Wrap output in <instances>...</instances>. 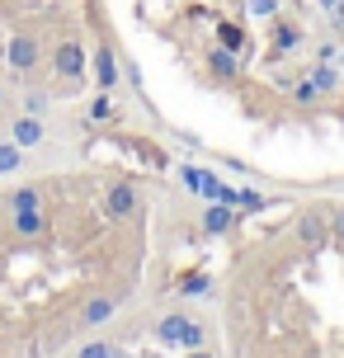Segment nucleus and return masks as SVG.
<instances>
[{
	"mask_svg": "<svg viewBox=\"0 0 344 358\" xmlns=\"http://www.w3.org/2000/svg\"><path fill=\"white\" fill-rule=\"evenodd\" d=\"M340 48H344V43H335V38L321 43V48H316V62H340Z\"/></svg>",
	"mask_w": 344,
	"mask_h": 358,
	"instance_id": "obj_27",
	"label": "nucleus"
},
{
	"mask_svg": "<svg viewBox=\"0 0 344 358\" xmlns=\"http://www.w3.org/2000/svg\"><path fill=\"white\" fill-rule=\"evenodd\" d=\"M189 316H194V311H170V316L156 325V340H161V344H175V349H180V335H184V325H189Z\"/></svg>",
	"mask_w": 344,
	"mask_h": 358,
	"instance_id": "obj_13",
	"label": "nucleus"
},
{
	"mask_svg": "<svg viewBox=\"0 0 344 358\" xmlns=\"http://www.w3.org/2000/svg\"><path fill=\"white\" fill-rule=\"evenodd\" d=\"M231 227H236V208H231V203H217V198H213V203L203 208V231H208V236H227Z\"/></svg>",
	"mask_w": 344,
	"mask_h": 358,
	"instance_id": "obj_8",
	"label": "nucleus"
},
{
	"mask_svg": "<svg viewBox=\"0 0 344 358\" xmlns=\"http://www.w3.org/2000/svg\"><path fill=\"white\" fill-rule=\"evenodd\" d=\"M38 57H43V43L34 34H15L5 43V62H10V71L15 76H29L38 66Z\"/></svg>",
	"mask_w": 344,
	"mask_h": 358,
	"instance_id": "obj_5",
	"label": "nucleus"
},
{
	"mask_svg": "<svg viewBox=\"0 0 344 358\" xmlns=\"http://www.w3.org/2000/svg\"><path fill=\"white\" fill-rule=\"evenodd\" d=\"M292 99H297L302 108H311L316 99H321V90H316V80H311V76H302V80L292 85Z\"/></svg>",
	"mask_w": 344,
	"mask_h": 358,
	"instance_id": "obj_20",
	"label": "nucleus"
},
{
	"mask_svg": "<svg viewBox=\"0 0 344 358\" xmlns=\"http://www.w3.org/2000/svg\"><path fill=\"white\" fill-rule=\"evenodd\" d=\"M330 241H335V245H344V203H335V208H330Z\"/></svg>",
	"mask_w": 344,
	"mask_h": 358,
	"instance_id": "obj_25",
	"label": "nucleus"
},
{
	"mask_svg": "<svg viewBox=\"0 0 344 358\" xmlns=\"http://www.w3.org/2000/svg\"><path fill=\"white\" fill-rule=\"evenodd\" d=\"M0 203H5L10 213H19V208H43V194H38L34 184H24V189H15V194H5Z\"/></svg>",
	"mask_w": 344,
	"mask_h": 358,
	"instance_id": "obj_16",
	"label": "nucleus"
},
{
	"mask_svg": "<svg viewBox=\"0 0 344 358\" xmlns=\"http://www.w3.org/2000/svg\"><path fill=\"white\" fill-rule=\"evenodd\" d=\"M208 66H213L217 80H236V76H241V52H231V48H213V52H208Z\"/></svg>",
	"mask_w": 344,
	"mask_h": 358,
	"instance_id": "obj_12",
	"label": "nucleus"
},
{
	"mask_svg": "<svg viewBox=\"0 0 344 358\" xmlns=\"http://www.w3.org/2000/svg\"><path fill=\"white\" fill-rule=\"evenodd\" d=\"M184 358H217V354H213V344H203V349H184Z\"/></svg>",
	"mask_w": 344,
	"mask_h": 358,
	"instance_id": "obj_29",
	"label": "nucleus"
},
{
	"mask_svg": "<svg viewBox=\"0 0 344 358\" xmlns=\"http://www.w3.org/2000/svg\"><path fill=\"white\" fill-rule=\"evenodd\" d=\"M278 5H283V0H245V10H250L255 19H264V24L278 19Z\"/></svg>",
	"mask_w": 344,
	"mask_h": 358,
	"instance_id": "obj_24",
	"label": "nucleus"
},
{
	"mask_svg": "<svg viewBox=\"0 0 344 358\" xmlns=\"http://www.w3.org/2000/svg\"><path fill=\"white\" fill-rule=\"evenodd\" d=\"M330 34H335V38H344V0L335 5V10H330Z\"/></svg>",
	"mask_w": 344,
	"mask_h": 358,
	"instance_id": "obj_28",
	"label": "nucleus"
},
{
	"mask_svg": "<svg viewBox=\"0 0 344 358\" xmlns=\"http://www.w3.org/2000/svg\"><path fill=\"white\" fill-rule=\"evenodd\" d=\"M137 208H142L137 184H127V179L109 184V194H104V217H109V222H132V217H137Z\"/></svg>",
	"mask_w": 344,
	"mask_h": 358,
	"instance_id": "obj_4",
	"label": "nucleus"
},
{
	"mask_svg": "<svg viewBox=\"0 0 344 358\" xmlns=\"http://www.w3.org/2000/svg\"><path fill=\"white\" fill-rule=\"evenodd\" d=\"M316 5H321V10H326V15H330V10H335V5H340V0H316Z\"/></svg>",
	"mask_w": 344,
	"mask_h": 358,
	"instance_id": "obj_30",
	"label": "nucleus"
},
{
	"mask_svg": "<svg viewBox=\"0 0 344 358\" xmlns=\"http://www.w3.org/2000/svg\"><path fill=\"white\" fill-rule=\"evenodd\" d=\"M19 170H24V146L0 142V175H19Z\"/></svg>",
	"mask_w": 344,
	"mask_h": 358,
	"instance_id": "obj_18",
	"label": "nucleus"
},
{
	"mask_svg": "<svg viewBox=\"0 0 344 358\" xmlns=\"http://www.w3.org/2000/svg\"><path fill=\"white\" fill-rule=\"evenodd\" d=\"M118 306H123L118 292H94L90 302H80V311H76V330H104L118 316Z\"/></svg>",
	"mask_w": 344,
	"mask_h": 358,
	"instance_id": "obj_2",
	"label": "nucleus"
},
{
	"mask_svg": "<svg viewBox=\"0 0 344 358\" xmlns=\"http://www.w3.org/2000/svg\"><path fill=\"white\" fill-rule=\"evenodd\" d=\"M297 241L307 250H326L330 245V208H321V203L302 208V217H297Z\"/></svg>",
	"mask_w": 344,
	"mask_h": 358,
	"instance_id": "obj_3",
	"label": "nucleus"
},
{
	"mask_svg": "<svg viewBox=\"0 0 344 358\" xmlns=\"http://www.w3.org/2000/svg\"><path fill=\"white\" fill-rule=\"evenodd\" d=\"M10 142H19L24 151H29V146H43V142H48L43 118H38V113H19L15 123H10Z\"/></svg>",
	"mask_w": 344,
	"mask_h": 358,
	"instance_id": "obj_7",
	"label": "nucleus"
},
{
	"mask_svg": "<svg viewBox=\"0 0 344 358\" xmlns=\"http://www.w3.org/2000/svg\"><path fill=\"white\" fill-rule=\"evenodd\" d=\"M0 104H5V90H0Z\"/></svg>",
	"mask_w": 344,
	"mask_h": 358,
	"instance_id": "obj_32",
	"label": "nucleus"
},
{
	"mask_svg": "<svg viewBox=\"0 0 344 358\" xmlns=\"http://www.w3.org/2000/svg\"><path fill=\"white\" fill-rule=\"evenodd\" d=\"M90 62H94V80H99L104 94L123 90V62H118V52H113V43H99V48L90 52Z\"/></svg>",
	"mask_w": 344,
	"mask_h": 358,
	"instance_id": "obj_6",
	"label": "nucleus"
},
{
	"mask_svg": "<svg viewBox=\"0 0 344 358\" xmlns=\"http://www.w3.org/2000/svg\"><path fill=\"white\" fill-rule=\"evenodd\" d=\"M203 179H208V175H203L199 165H180V184L189 189V194H199V198H203Z\"/></svg>",
	"mask_w": 344,
	"mask_h": 358,
	"instance_id": "obj_23",
	"label": "nucleus"
},
{
	"mask_svg": "<svg viewBox=\"0 0 344 358\" xmlns=\"http://www.w3.org/2000/svg\"><path fill=\"white\" fill-rule=\"evenodd\" d=\"M208 340H213V330H208L199 316H189V325H184V335H180V354L184 349H203Z\"/></svg>",
	"mask_w": 344,
	"mask_h": 358,
	"instance_id": "obj_15",
	"label": "nucleus"
},
{
	"mask_svg": "<svg viewBox=\"0 0 344 358\" xmlns=\"http://www.w3.org/2000/svg\"><path fill=\"white\" fill-rule=\"evenodd\" d=\"M10 227H15V236L34 241V236H48V217H43V208H19V213H10Z\"/></svg>",
	"mask_w": 344,
	"mask_h": 358,
	"instance_id": "obj_9",
	"label": "nucleus"
},
{
	"mask_svg": "<svg viewBox=\"0 0 344 358\" xmlns=\"http://www.w3.org/2000/svg\"><path fill=\"white\" fill-rule=\"evenodd\" d=\"M236 208H245V213H264V208H273V198L259 194V189H236Z\"/></svg>",
	"mask_w": 344,
	"mask_h": 358,
	"instance_id": "obj_19",
	"label": "nucleus"
},
{
	"mask_svg": "<svg viewBox=\"0 0 344 358\" xmlns=\"http://www.w3.org/2000/svg\"><path fill=\"white\" fill-rule=\"evenodd\" d=\"M307 76L316 80V90H321V94H335V90H340V80H344V71L335 66V62H316Z\"/></svg>",
	"mask_w": 344,
	"mask_h": 358,
	"instance_id": "obj_14",
	"label": "nucleus"
},
{
	"mask_svg": "<svg viewBox=\"0 0 344 358\" xmlns=\"http://www.w3.org/2000/svg\"><path fill=\"white\" fill-rule=\"evenodd\" d=\"M71 358H127V354H123L113 340H90V344H80Z\"/></svg>",
	"mask_w": 344,
	"mask_h": 358,
	"instance_id": "obj_17",
	"label": "nucleus"
},
{
	"mask_svg": "<svg viewBox=\"0 0 344 358\" xmlns=\"http://www.w3.org/2000/svg\"><path fill=\"white\" fill-rule=\"evenodd\" d=\"M90 118H94V123H99V118H113V94H104V90H99V99L90 104Z\"/></svg>",
	"mask_w": 344,
	"mask_h": 358,
	"instance_id": "obj_26",
	"label": "nucleus"
},
{
	"mask_svg": "<svg viewBox=\"0 0 344 358\" xmlns=\"http://www.w3.org/2000/svg\"><path fill=\"white\" fill-rule=\"evenodd\" d=\"M85 66H90V48H85L80 38H62L52 48V71L62 76V80L80 85V80H85Z\"/></svg>",
	"mask_w": 344,
	"mask_h": 358,
	"instance_id": "obj_1",
	"label": "nucleus"
},
{
	"mask_svg": "<svg viewBox=\"0 0 344 358\" xmlns=\"http://www.w3.org/2000/svg\"><path fill=\"white\" fill-rule=\"evenodd\" d=\"M48 104H52V94H48V90H24V113H38V118H43Z\"/></svg>",
	"mask_w": 344,
	"mask_h": 358,
	"instance_id": "obj_22",
	"label": "nucleus"
},
{
	"mask_svg": "<svg viewBox=\"0 0 344 358\" xmlns=\"http://www.w3.org/2000/svg\"><path fill=\"white\" fill-rule=\"evenodd\" d=\"M217 38H222V48L245 52V34H241V24H217Z\"/></svg>",
	"mask_w": 344,
	"mask_h": 358,
	"instance_id": "obj_21",
	"label": "nucleus"
},
{
	"mask_svg": "<svg viewBox=\"0 0 344 358\" xmlns=\"http://www.w3.org/2000/svg\"><path fill=\"white\" fill-rule=\"evenodd\" d=\"M269 29H273V57H283L292 52V48H302V24H292V19H269Z\"/></svg>",
	"mask_w": 344,
	"mask_h": 358,
	"instance_id": "obj_10",
	"label": "nucleus"
},
{
	"mask_svg": "<svg viewBox=\"0 0 344 358\" xmlns=\"http://www.w3.org/2000/svg\"><path fill=\"white\" fill-rule=\"evenodd\" d=\"M175 292H180L184 302H194V297H213V292H217V283H213V273L194 268V273H184L180 283H175Z\"/></svg>",
	"mask_w": 344,
	"mask_h": 358,
	"instance_id": "obj_11",
	"label": "nucleus"
},
{
	"mask_svg": "<svg viewBox=\"0 0 344 358\" xmlns=\"http://www.w3.org/2000/svg\"><path fill=\"white\" fill-rule=\"evenodd\" d=\"M340 71H344V48H340Z\"/></svg>",
	"mask_w": 344,
	"mask_h": 358,
	"instance_id": "obj_31",
	"label": "nucleus"
}]
</instances>
